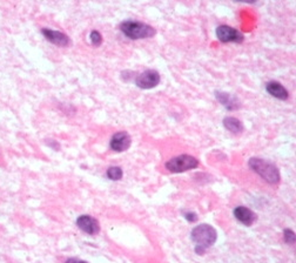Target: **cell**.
Instances as JSON below:
<instances>
[{"label":"cell","instance_id":"ac0fdd59","mask_svg":"<svg viewBox=\"0 0 296 263\" xmlns=\"http://www.w3.org/2000/svg\"><path fill=\"white\" fill-rule=\"evenodd\" d=\"M236 1L247 2V4H254V2H256V0H236Z\"/></svg>","mask_w":296,"mask_h":263},{"label":"cell","instance_id":"30bf717a","mask_svg":"<svg viewBox=\"0 0 296 263\" xmlns=\"http://www.w3.org/2000/svg\"><path fill=\"white\" fill-rule=\"evenodd\" d=\"M234 216L237 221H240L242 225L247 226V227L252 226L253 223L256 221V219H258L256 218V214L253 212V210H250L249 208L243 206H239L235 208Z\"/></svg>","mask_w":296,"mask_h":263},{"label":"cell","instance_id":"5b68a950","mask_svg":"<svg viewBox=\"0 0 296 263\" xmlns=\"http://www.w3.org/2000/svg\"><path fill=\"white\" fill-rule=\"evenodd\" d=\"M161 81L160 73L155 69H147L142 72L135 79V85L141 90H151V88L157 87Z\"/></svg>","mask_w":296,"mask_h":263},{"label":"cell","instance_id":"52a82bcc","mask_svg":"<svg viewBox=\"0 0 296 263\" xmlns=\"http://www.w3.org/2000/svg\"><path fill=\"white\" fill-rule=\"evenodd\" d=\"M131 143H132V139H131V135L127 132H118L112 136L109 146H111L112 151L121 153L127 151Z\"/></svg>","mask_w":296,"mask_h":263},{"label":"cell","instance_id":"7c38bea8","mask_svg":"<svg viewBox=\"0 0 296 263\" xmlns=\"http://www.w3.org/2000/svg\"><path fill=\"white\" fill-rule=\"evenodd\" d=\"M215 97L219 100V102H221L227 109L233 111V109H236L239 107L237 100L234 97H231L230 94L225 93V92H215Z\"/></svg>","mask_w":296,"mask_h":263},{"label":"cell","instance_id":"9a60e30c","mask_svg":"<svg viewBox=\"0 0 296 263\" xmlns=\"http://www.w3.org/2000/svg\"><path fill=\"white\" fill-rule=\"evenodd\" d=\"M90 40L93 46H100L102 42L101 33L98 32V31H92L90 34Z\"/></svg>","mask_w":296,"mask_h":263},{"label":"cell","instance_id":"e0dca14e","mask_svg":"<svg viewBox=\"0 0 296 263\" xmlns=\"http://www.w3.org/2000/svg\"><path fill=\"white\" fill-rule=\"evenodd\" d=\"M184 218L187 220L189 222H195L197 221V215L193 212H185L184 213Z\"/></svg>","mask_w":296,"mask_h":263},{"label":"cell","instance_id":"8992f818","mask_svg":"<svg viewBox=\"0 0 296 263\" xmlns=\"http://www.w3.org/2000/svg\"><path fill=\"white\" fill-rule=\"evenodd\" d=\"M216 36L221 42H235V44H240L243 41V34L240 33L239 31L233 29V27L227 25H221L216 29Z\"/></svg>","mask_w":296,"mask_h":263},{"label":"cell","instance_id":"8fae6325","mask_svg":"<svg viewBox=\"0 0 296 263\" xmlns=\"http://www.w3.org/2000/svg\"><path fill=\"white\" fill-rule=\"evenodd\" d=\"M265 91L270 94L271 97L276 98L279 100H287L289 98L288 91L283 87V85H281L277 81H269L265 84Z\"/></svg>","mask_w":296,"mask_h":263},{"label":"cell","instance_id":"9c48e42d","mask_svg":"<svg viewBox=\"0 0 296 263\" xmlns=\"http://www.w3.org/2000/svg\"><path fill=\"white\" fill-rule=\"evenodd\" d=\"M41 33L44 34L45 38H46V40L57 46H60V47H66V46H68L69 42H71L68 36H67L65 33L59 32V31L42 29Z\"/></svg>","mask_w":296,"mask_h":263},{"label":"cell","instance_id":"6da1fadb","mask_svg":"<svg viewBox=\"0 0 296 263\" xmlns=\"http://www.w3.org/2000/svg\"><path fill=\"white\" fill-rule=\"evenodd\" d=\"M191 235L193 242L197 244L195 252H197V254H199V255H202L207 248L212 247L216 242V238H218L216 230L209 225L197 226L192 230Z\"/></svg>","mask_w":296,"mask_h":263},{"label":"cell","instance_id":"277c9868","mask_svg":"<svg viewBox=\"0 0 296 263\" xmlns=\"http://www.w3.org/2000/svg\"><path fill=\"white\" fill-rule=\"evenodd\" d=\"M197 166H199V160L188 154L179 155L166 162V168L170 173H184L194 169Z\"/></svg>","mask_w":296,"mask_h":263},{"label":"cell","instance_id":"5bb4252c","mask_svg":"<svg viewBox=\"0 0 296 263\" xmlns=\"http://www.w3.org/2000/svg\"><path fill=\"white\" fill-rule=\"evenodd\" d=\"M106 174H107V177L109 180H112V181H119V180L123 179V176H124L123 169H121L120 167H117V166L109 167L107 169V172H106Z\"/></svg>","mask_w":296,"mask_h":263},{"label":"cell","instance_id":"3957f363","mask_svg":"<svg viewBox=\"0 0 296 263\" xmlns=\"http://www.w3.org/2000/svg\"><path fill=\"white\" fill-rule=\"evenodd\" d=\"M248 164L265 182L270 183V185H277V183L280 182L281 176L279 169H277V167L275 164H271V162L265 161L263 159L252 158L249 159Z\"/></svg>","mask_w":296,"mask_h":263},{"label":"cell","instance_id":"ba28073f","mask_svg":"<svg viewBox=\"0 0 296 263\" xmlns=\"http://www.w3.org/2000/svg\"><path fill=\"white\" fill-rule=\"evenodd\" d=\"M77 226L88 235H97L100 231L99 222L90 215H81L77 219Z\"/></svg>","mask_w":296,"mask_h":263},{"label":"cell","instance_id":"7a4b0ae2","mask_svg":"<svg viewBox=\"0 0 296 263\" xmlns=\"http://www.w3.org/2000/svg\"><path fill=\"white\" fill-rule=\"evenodd\" d=\"M120 31L123 34L132 40L148 39L155 35V30L148 24L135 20H125L120 24Z\"/></svg>","mask_w":296,"mask_h":263},{"label":"cell","instance_id":"4fadbf2b","mask_svg":"<svg viewBox=\"0 0 296 263\" xmlns=\"http://www.w3.org/2000/svg\"><path fill=\"white\" fill-rule=\"evenodd\" d=\"M224 126L227 131L231 132L234 134H239L243 131V126L242 122H241L239 119L234 118V117H227L224 119Z\"/></svg>","mask_w":296,"mask_h":263},{"label":"cell","instance_id":"2e32d148","mask_svg":"<svg viewBox=\"0 0 296 263\" xmlns=\"http://www.w3.org/2000/svg\"><path fill=\"white\" fill-rule=\"evenodd\" d=\"M283 237H285V241L288 244H294L296 241L295 233L292 229H285V231H283Z\"/></svg>","mask_w":296,"mask_h":263}]
</instances>
